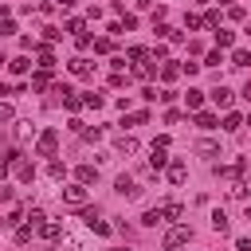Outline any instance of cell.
Listing matches in <instances>:
<instances>
[{
    "label": "cell",
    "mask_w": 251,
    "mask_h": 251,
    "mask_svg": "<svg viewBox=\"0 0 251 251\" xmlns=\"http://www.w3.org/2000/svg\"><path fill=\"white\" fill-rule=\"evenodd\" d=\"M0 35H16V24H12V20H8V16H4V20H0Z\"/></svg>",
    "instance_id": "obj_40"
},
{
    "label": "cell",
    "mask_w": 251,
    "mask_h": 251,
    "mask_svg": "<svg viewBox=\"0 0 251 251\" xmlns=\"http://www.w3.org/2000/svg\"><path fill=\"white\" fill-rule=\"evenodd\" d=\"M0 63H8V59H4V55H0Z\"/></svg>",
    "instance_id": "obj_46"
},
{
    "label": "cell",
    "mask_w": 251,
    "mask_h": 251,
    "mask_svg": "<svg viewBox=\"0 0 251 251\" xmlns=\"http://www.w3.org/2000/svg\"><path fill=\"white\" fill-rule=\"evenodd\" d=\"M184 176H188V165L184 161H169V180L173 184H184Z\"/></svg>",
    "instance_id": "obj_10"
},
{
    "label": "cell",
    "mask_w": 251,
    "mask_h": 251,
    "mask_svg": "<svg viewBox=\"0 0 251 251\" xmlns=\"http://www.w3.org/2000/svg\"><path fill=\"white\" fill-rule=\"evenodd\" d=\"M184 27H188V31H196V27H204V16H196V12H188V16H184Z\"/></svg>",
    "instance_id": "obj_32"
},
{
    "label": "cell",
    "mask_w": 251,
    "mask_h": 251,
    "mask_svg": "<svg viewBox=\"0 0 251 251\" xmlns=\"http://www.w3.org/2000/svg\"><path fill=\"white\" fill-rule=\"evenodd\" d=\"M51 86V71H35L31 75V90H47Z\"/></svg>",
    "instance_id": "obj_21"
},
{
    "label": "cell",
    "mask_w": 251,
    "mask_h": 251,
    "mask_svg": "<svg viewBox=\"0 0 251 251\" xmlns=\"http://www.w3.org/2000/svg\"><path fill=\"white\" fill-rule=\"evenodd\" d=\"M247 192H251V180H235V184L227 188V196H235V200H243Z\"/></svg>",
    "instance_id": "obj_24"
},
{
    "label": "cell",
    "mask_w": 251,
    "mask_h": 251,
    "mask_svg": "<svg viewBox=\"0 0 251 251\" xmlns=\"http://www.w3.org/2000/svg\"><path fill=\"white\" fill-rule=\"evenodd\" d=\"M8 71H12V75H27V71H31V59H27V55H16V59H8Z\"/></svg>",
    "instance_id": "obj_11"
},
{
    "label": "cell",
    "mask_w": 251,
    "mask_h": 251,
    "mask_svg": "<svg viewBox=\"0 0 251 251\" xmlns=\"http://www.w3.org/2000/svg\"><path fill=\"white\" fill-rule=\"evenodd\" d=\"M16 137H20V141L35 137V126H31V122H20V126H16Z\"/></svg>",
    "instance_id": "obj_29"
},
{
    "label": "cell",
    "mask_w": 251,
    "mask_h": 251,
    "mask_svg": "<svg viewBox=\"0 0 251 251\" xmlns=\"http://www.w3.org/2000/svg\"><path fill=\"white\" fill-rule=\"evenodd\" d=\"M82 102H86V106H90V110H98V106H102V102H106V98H102V94H98V90H90V94H86V98H82Z\"/></svg>",
    "instance_id": "obj_37"
},
{
    "label": "cell",
    "mask_w": 251,
    "mask_h": 251,
    "mask_svg": "<svg viewBox=\"0 0 251 251\" xmlns=\"http://www.w3.org/2000/svg\"><path fill=\"white\" fill-rule=\"evenodd\" d=\"M82 220H86V227H90L94 235H110V224H106V220H98V216H94V208H86V212H82Z\"/></svg>",
    "instance_id": "obj_6"
},
{
    "label": "cell",
    "mask_w": 251,
    "mask_h": 251,
    "mask_svg": "<svg viewBox=\"0 0 251 251\" xmlns=\"http://www.w3.org/2000/svg\"><path fill=\"white\" fill-rule=\"evenodd\" d=\"M212 231H216V235H227V231H231V220H227L224 212H212Z\"/></svg>",
    "instance_id": "obj_15"
},
{
    "label": "cell",
    "mask_w": 251,
    "mask_h": 251,
    "mask_svg": "<svg viewBox=\"0 0 251 251\" xmlns=\"http://www.w3.org/2000/svg\"><path fill=\"white\" fill-rule=\"evenodd\" d=\"M169 165V137H157L153 145H149V169L157 173V169H165Z\"/></svg>",
    "instance_id": "obj_2"
},
{
    "label": "cell",
    "mask_w": 251,
    "mask_h": 251,
    "mask_svg": "<svg viewBox=\"0 0 251 251\" xmlns=\"http://www.w3.org/2000/svg\"><path fill=\"white\" fill-rule=\"evenodd\" d=\"M82 27H86V24H82L78 16H71V20H67V31H71V35H82Z\"/></svg>",
    "instance_id": "obj_36"
},
{
    "label": "cell",
    "mask_w": 251,
    "mask_h": 251,
    "mask_svg": "<svg viewBox=\"0 0 251 251\" xmlns=\"http://www.w3.org/2000/svg\"><path fill=\"white\" fill-rule=\"evenodd\" d=\"M12 118H16V114H12V106H8V102H0V126H4V122H12Z\"/></svg>",
    "instance_id": "obj_41"
},
{
    "label": "cell",
    "mask_w": 251,
    "mask_h": 251,
    "mask_svg": "<svg viewBox=\"0 0 251 251\" xmlns=\"http://www.w3.org/2000/svg\"><path fill=\"white\" fill-rule=\"evenodd\" d=\"M114 188H118V192H122V196H129V200H133V196H137V192H141V188H137V180H133V176H118V180H114Z\"/></svg>",
    "instance_id": "obj_9"
},
{
    "label": "cell",
    "mask_w": 251,
    "mask_h": 251,
    "mask_svg": "<svg viewBox=\"0 0 251 251\" xmlns=\"http://www.w3.org/2000/svg\"><path fill=\"white\" fill-rule=\"evenodd\" d=\"M141 224H145V227H157V224H165V204H161V208H149V212L141 216Z\"/></svg>",
    "instance_id": "obj_14"
},
{
    "label": "cell",
    "mask_w": 251,
    "mask_h": 251,
    "mask_svg": "<svg viewBox=\"0 0 251 251\" xmlns=\"http://www.w3.org/2000/svg\"><path fill=\"white\" fill-rule=\"evenodd\" d=\"M188 239H192V227H188V224H176V227L165 235V247H169V251H176V247H184Z\"/></svg>",
    "instance_id": "obj_4"
},
{
    "label": "cell",
    "mask_w": 251,
    "mask_h": 251,
    "mask_svg": "<svg viewBox=\"0 0 251 251\" xmlns=\"http://www.w3.org/2000/svg\"><path fill=\"white\" fill-rule=\"evenodd\" d=\"M114 153H118V157H129V153H137V137H129V133H122V137L114 141Z\"/></svg>",
    "instance_id": "obj_7"
},
{
    "label": "cell",
    "mask_w": 251,
    "mask_h": 251,
    "mask_svg": "<svg viewBox=\"0 0 251 251\" xmlns=\"http://www.w3.org/2000/svg\"><path fill=\"white\" fill-rule=\"evenodd\" d=\"M231 98H235V94H231L227 86H216V90H212V102H216L220 110H227V106H231Z\"/></svg>",
    "instance_id": "obj_13"
},
{
    "label": "cell",
    "mask_w": 251,
    "mask_h": 251,
    "mask_svg": "<svg viewBox=\"0 0 251 251\" xmlns=\"http://www.w3.org/2000/svg\"><path fill=\"white\" fill-rule=\"evenodd\" d=\"M235 43V31H227V27H216V47L224 51V47H231Z\"/></svg>",
    "instance_id": "obj_18"
},
{
    "label": "cell",
    "mask_w": 251,
    "mask_h": 251,
    "mask_svg": "<svg viewBox=\"0 0 251 251\" xmlns=\"http://www.w3.org/2000/svg\"><path fill=\"white\" fill-rule=\"evenodd\" d=\"M75 176H78V184H90V180H98V169H94V165H78Z\"/></svg>",
    "instance_id": "obj_23"
},
{
    "label": "cell",
    "mask_w": 251,
    "mask_h": 251,
    "mask_svg": "<svg viewBox=\"0 0 251 251\" xmlns=\"http://www.w3.org/2000/svg\"><path fill=\"white\" fill-rule=\"evenodd\" d=\"M247 126H251V118H247Z\"/></svg>",
    "instance_id": "obj_49"
},
{
    "label": "cell",
    "mask_w": 251,
    "mask_h": 251,
    "mask_svg": "<svg viewBox=\"0 0 251 251\" xmlns=\"http://www.w3.org/2000/svg\"><path fill=\"white\" fill-rule=\"evenodd\" d=\"M247 35H251V20H247Z\"/></svg>",
    "instance_id": "obj_45"
},
{
    "label": "cell",
    "mask_w": 251,
    "mask_h": 251,
    "mask_svg": "<svg viewBox=\"0 0 251 251\" xmlns=\"http://www.w3.org/2000/svg\"><path fill=\"white\" fill-rule=\"evenodd\" d=\"M39 235H43V239H59V235H63V227H59L55 220H47V224L39 227Z\"/></svg>",
    "instance_id": "obj_25"
},
{
    "label": "cell",
    "mask_w": 251,
    "mask_h": 251,
    "mask_svg": "<svg viewBox=\"0 0 251 251\" xmlns=\"http://www.w3.org/2000/svg\"><path fill=\"white\" fill-rule=\"evenodd\" d=\"M0 224H4V227H20V208H8Z\"/></svg>",
    "instance_id": "obj_31"
},
{
    "label": "cell",
    "mask_w": 251,
    "mask_h": 251,
    "mask_svg": "<svg viewBox=\"0 0 251 251\" xmlns=\"http://www.w3.org/2000/svg\"><path fill=\"white\" fill-rule=\"evenodd\" d=\"M216 173H220V176H224V180H231V176H243V173H247V161H243V157H239V161H231V165H220V169H216Z\"/></svg>",
    "instance_id": "obj_8"
},
{
    "label": "cell",
    "mask_w": 251,
    "mask_h": 251,
    "mask_svg": "<svg viewBox=\"0 0 251 251\" xmlns=\"http://www.w3.org/2000/svg\"><path fill=\"white\" fill-rule=\"evenodd\" d=\"M110 47H114V43H110V39H94V51H98V55H106V51H110Z\"/></svg>",
    "instance_id": "obj_42"
},
{
    "label": "cell",
    "mask_w": 251,
    "mask_h": 251,
    "mask_svg": "<svg viewBox=\"0 0 251 251\" xmlns=\"http://www.w3.org/2000/svg\"><path fill=\"white\" fill-rule=\"evenodd\" d=\"M184 106H188V110H200V106H204V94H200V90H188V94H184Z\"/></svg>",
    "instance_id": "obj_26"
},
{
    "label": "cell",
    "mask_w": 251,
    "mask_h": 251,
    "mask_svg": "<svg viewBox=\"0 0 251 251\" xmlns=\"http://www.w3.org/2000/svg\"><path fill=\"white\" fill-rule=\"evenodd\" d=\"M75 4H78V0H75Z\"/></svg>",
    "instance_id": "obj_50"
},
{
    "label": "cell",
    "mask_w": 251,
    "mask_h": 251,
    "mask_svg": "<svg viewBox=\"0 0 251 251\" xmlns=\"http://www.w3.org/2000/svg\"><path fill=\"white\" fill-rule=\"evenodd\" d=\"M55 149H59V129H43L39 141H35V153H39V157H51Z\"/></svg>",
    "instance_id": "obj_3"
},
{
    "label": "cell",
    "mask_w": 251,
    "mask_h": 251,
    "mask_svg": "<svg viewBox=\"0 0 251 251\" xmlns=\"http://www.w3.org/2000/svg\"><path fill=\"white\" fill-rule=\"evenodd\" d=\"M110 251H122V247H110Z\"/></svg>",
    "instance_id": "obj_47"
},
{
    "label": "cell",
    "mask_w": 251,
    "mask_h": 251,
    "mask_svg": "<svg viewBox=\"0 0 251 251\" xmlns=\"http://www.w3.org/2000/svg\"><path fill=\"white\" fill-rule=\"evenodd\" d=\"M247 63H251V51H243V47L231 51V67H247Z\"/></svg>",
    "instance_id": "obj_28"
},
{
    "label": "cell",
    "mask_w": 251,
    "mask_h": 251,
    "mask_svg": "<svg viewBox=\"0 0 251 251\" xmlns=\"http://www.w3.org/2000/svg\"><path fill=\"white\" fill-rule=\"evenodd\" d=\"M235 247L239 251H251V239H235Z\"/></svg>",
    "instance_id": "obj_43"
},
{
    "label": "cell",
    "mask_w": 251,
    "mask_h": 251,
    "mask_svg": "<svg viewBox=\"0 0 251 251\" xmlns=\"http://www.w3.org/2000/svg\"><path fill=\"white\" fill-rule=\"evenodd\" d=\"M63 106H67V110H82V106H86V102H82V98H78V94H75V90H71V94H67V98H63Z\"/></svg>",
    "instance_id": "obj_33"
},
{
    "label": "cell",
    "mask_w": 251,
    "mask_h": 251,
    "mask_svg": "<svg viewBox=\"0 0 251 251\" xmlns=\"http://www.w3.org/2000/svg\"><path fill=\"white\" fill-rule=\"evenodd\" d=\"M180 216H184V204L169 200V204H165V220H180Z\"/></svg>",
    "instance_id": "obj_27"
},
{
    "label": "cell",
    "mask_w": 251,
    "mask_h": 251,
    "mask_svg": "<svg viewBox=\"0 0 251 251\" xmlns=\"http://www.w3.org/2000/svg\"><path fill=\"white\" fill-rule=\"evenodd\" d=\"M31 231H35L31 224H20V227H16V243H27V239H31Z\"/></svg>",
    "instance_id": "obj_35"
},
{
    "label": "cell",
    "mask_w": 251,
    "mask_h": 251,
    "mask_svg": "<svg viewBox=\"0 0 251 251\" xmlns=\"http://www.w3.org/2000/svg\"><path fill=\"white\" fill-rule=\"evenodd\" d=\"M67 67H71V75H78V78H86V75L94 71V67H90V59H82V55H78V59H71Z\"/></svg>",
    "instance_id": "obj_12"
},
{
    "label": "cell",
    "mask_w": 251,
    "mask_h": 251,
    "mask_svg": "<svg viewBox=\"0 0 251 251\" xmlns=\"http://www.w3.org/2000/svg\"><path fill=\"white\" fill-rule=\"evenodd\" d=\"M63 204L67 208H82L86 204V184H67L63 188Z\"/></svg>",
    "instance_id": "obj_5"
},
{
    "label": "cell",
    "mask_w": 251,
    "mask_h": 251,
    "mask_svg": "<svg viewBox=\"0 0 251 251\" xmlns=\"http://www.w3.org/2000/svg\"><path fill=\"white\" fill-rule=\"evenodd\" d=\"M196 126L200 129H216V114L212 110H196Z\"/></svg>",
    "instance_id": "obj_22"
},
{
    "label": "cell",
    "mask_w": 251,
    "mask_h": 251,
    "mask_svg": "<svg viewBox=\"0 0 251 251\" xmlns=\"http://www.w3.org/2000/svg\"><path fill=\"white\" fill-rule=\"evenodd\" d=\"M196 153H200V157H216V153H220V145H216L212 137H200V141H196Z\"/></svg>",
    "instance_id": "obj_17"
},
{
    "label": "cell",
    "mask_w": 251,
    "mask_h": 251,
    "mask_svg": "<svg viewBox=\"0 0 251 251\" xmlns=\"http://www.w3.org/2000/svg\"><path fill=\"white\" fill-rule=\"evenodd\" d=\"M47 176H51V180H63V176H67L63 161H51V165H47Z\"/></svg>",
    "instance_id": "obj_30"
},
{
    "label": "cell",
    "mask_w": 251,
    "mask_h": 251,
    "mask_svg": "<svg viewBox=\"0 0 251 251\" xmlns=\"http://www.w3.org/2000/svg\"><path fill=\"white\" fill-rule=\"evenodd\" d=\"M204 63H208V67H220V63H224V51H220V47H216V51H208V59H204Z\"/></svg>",
    "instance_id": "obj_38"
},
{
    "label": "cell",
    "mask_w": 251,
    "mask_h": 251,
    "mask_svg": "<svg viewBox=\"0 0 251 251\" xmlns=\"http://www.w3.org/2000/svg\"><path fill=\"white\" fill-rule=\"evenodd\" d=\"M243 126H247V122H243V118H239V114H231V110H227V114H224V129H227V133H239V129H243Z\"/></svg>",
    "instance_id": "obj_16"
},
{
    "label": "cell",
    "mask_w": 251,
    "mask_h": 251,
    "mask_svg": "<svg viewBox=\"0 0 251 251\" xmlns=\"http://www.w3.org/2000/svg\"><path fill=\"white\" fill-rule=\"evenodd\" d=\"M126 59L141 67V63H145V59H153V55H149V47H129V51H126Z\"/></svg>",
    "instance_id": "obj_19"
},
{
    "label": "cell",
    "mask_w": 251,
    "mask_h": 251,
    "mask_svg": "<svg viewBox=\"0 0 251 251\" xmlns=\"http://www.w3.org/2000/svg\"><path fill=\"white\" fill-rule=\"evenodd\" d=\"M8 165H12V173H16V180H20V184H31V180H35V165H31L20 149H12V153H8Z\"/></svg>",
    "instance_id": "obj_1"
},
{
    "label": "cell",
    "mask_w": 251,
    "mask_h": 251,
    "mask_svg": "<svg viewBox=\"0 0 251 251\" xmlns=\"http://www.w3.org/2000/svg\"><path fill=\"white\" fill-rule=\"evenodd\" d=\"M82 137H86V141H98V137H102V126H86Z\"/></svg>",
    "instance_id": "obj_39"
},
{
    "label": "cell",
    "mask_w": 251,
    "mask_h": 251,
    "mask_svg": "<svg viewBox=\"0 0 251 251\" xmlns=\"http://www.w3.org/2000/svg\"><path fill=\"white\" fill-rule=\"evenodd\" d=\"M176 75H180V63H173V59H165V63H161V78H165V82H173Z\"/></svg>",
    "instance_id": "obj_20"
},
{
    "label": "cell",
    "mask_w": 251,
    "mask_h": 251,
    "mask_svg": "<svg viewBox=\"0 0 251 251\" xmlns=\"http://www.w3.org/2000/svg\"><path fill=\"white\" fill-rule=\"evenodd\" d=\"M196 4H204V0H196Z\"/></svg>",
    "instance_id": "obj_48"
},
{
    "label": "cell",
    "mask_w": 251,
    "mask_h": 251,
    "mask_svg": "<svg viewBox=\"0 0 251 251\" xmlns=\"http://www.w3.org/2000/svg\"><path fill=\"white\" fill-rule=\"evenodd\" d=\"M243 98H247V102H251V82H247V86H243Z\"/></svg>",
    "instance_id": "obj_44"
},
{
    "label": "cell",
    "mask_w": 251,
    "mask_h": 251,
    "mask_svg": "<svg viewBox=\"0 0 251 251\" xmlns=\"http://www.w3.org/2000/svg\"><path fill=\"white\" fill-rule=\"evenodd\" d=\"M145 122H149V110H137V114L126 118V126H145Z\"/></svg>",
    "instance_id": "obj_34"
}]
</instances>
